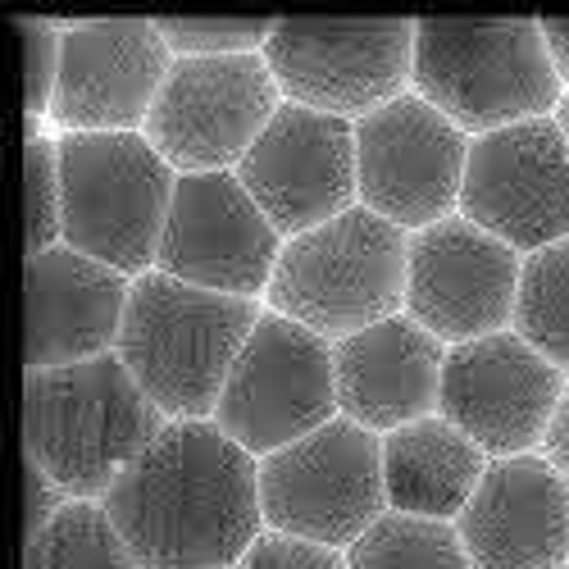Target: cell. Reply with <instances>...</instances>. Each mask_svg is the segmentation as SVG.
Instances as JSON below:
<instances>
[{
	"label": "cell",
	"mask_w": 569,
	"mask_h": 569,
	"mask_svg": "<svg viewBox=\"0 0 569 569\" xmlns=\"http://www.w3.org/2000/svg\"><path fill=\"white\" fill-rule=\"evenodd\" d=\"M101 506L147 569H237L264 533L260 460L214 419H169Z\"/></svg>",
	"instance_id": "cell-1"
},
{
	"label": "cell",
	"mask_w": 569,
	"mask_h": 569,
	"mask_svg": "<svg viewBox=\"0 0 569 569\" xmlns=\"http://www.w3.org/2000/svg\"><path fill=\"white\" fill-rule=\"evenodd\" d=\"M164 429L169 415L114 351L23 373V460L56 479L69 501H106Z\"/></svg>",
	"instance_id": "cell-2"
},
{
	"label": "cell",
	"mask_w": 569,
	"mask_h": 569,
	"mask_svg": "<svg viewBox=\"0 0 569 569\" xmlns=\"http://www.w3.org/2000/svg\"><path fill=\"white\" fill-rule=\"evenodd\" d=\"M264 306L192 288L160 269L132 278L114 356L169 419H214Z\"/></svg>",
	"instance_id": "cell-3"
},
{
	"label": "cell",
	"mask_w": 569,
	"mask_h": 569,
	"mask_svg": "<svg viewBox=\"0 0 569 569\" xmlns=\"http://www.w3.org/2000/svg\"><path fill=\"white\" fill-rule=\"evenodd\" d=\"M410 91L465 137L551 119L565 101L542 19H419Z\"/></svg>",
	"instance_id": "cell-4"
},
{
	"label": "cell",
	"mask_w": 569,
	"mask_h": 569,
	"mask_svg": "<svg viewBox=\"0 0 569 569\" xmlns=\"http://www.w3.org/2000/svg\"><path fill=\"white\" fill-rule=\"evenodd\" d=\"M406 278L410 232L356 206L282 242L264 310L315 328L328 342H342L406 310Z\"/></svg>",
	"instance_id": "cell-5"
},
{
	"label": "cell",
	"mask_w": 569,
	"mask_h": 569,
	"mask_svg": "<svg viewBox=\"0 0 569 569\" xmlns=\"http://www.w3.org/2000/svg\"><path fill=\"white\" fill-rule=\"evenodd\" d=\"M64 247L128 278L156 269L178 169L147 132H69L60 137Z\"/></svg>",
	"instance_id": "cell-6"
},
{
	"label": "cell",
	"mask_w": 569,
	"mask_h": 569,
	"mask_svg": "<svg viewBox=\"0 0 569 569\" xmlns=\"http://www.w3.org/2000/svg\"><path fill=\"white\" fill-rule=\"evenodd\" d=\"M282 101L369 119L415 87L410 19H278L264 46Z\"/></svg>",
	"instance_id": "cell-7"
},
{
	"label": "cell",
	"mask_w": 569,
	"mask_h": 569,
	"mask_svg": "<svg viewBox=\"0 0 569 569\" xmlns=\"http://www.w3.org/2000/svg\"><path fill=\"white\" fill-rule=\"evenodd\" d=\"M260 506L264 529L347 551L388 515L383 438L338 415L260 460Z\"/></svg>",
	"instance_id": "cell-8"
},
{
	"label": "cell",
	"mask_w": 569,
	"mask_h": 569,
	"mask_svg": "<svg viewBox=\"0 0 569 569\" xmlns=\"http://www.w3.org/2000/svg\"><path fill=\"white\" fill-rule=\"evenodd\" d=\"M333 419H338L333 342L288 315L264 310L228 373L214 423L237 447H247L256 460H264Z\"/></svg>",
	"instance_id": "cell-9"
},
{
	"label": "cell",
	"mask_w": 569,
	"mask_h": 569,
	"mask_svg": "<svg viewBox=\"0 0 569 569\" xmlns=\"http://www.w3.org/2000/svg\"><path fill=\"white\" fill-rule=\"evenodd\" d=\"M278 110L282 91L264 56L173 60L141 132L178 173H228Z\"/></svg>",
	"instance_id": "cell-10"
},
{
	"label": "cell",
	"mask_w": 569,
	"mask_h": 569,
	"mask_svg": "<svg viewBox=\"0 0 569 569\" xmlns=\"http://www.w3.org/2000/svg\"><path fill=\"white\" fill-rule=\"evenodd\" d=\"M469 141L447 114L406 91L356 123L360 206L406 232L460 214Z\"/></svg>",
	"instance_id": "cell-11"
},
{
	"label": "cell",
	"mask_w": 569,
	"mask_h": 569,
	"mask_svg": "<svg viewBox=\"0 0 569 569\" xmlns=\"http://www.w3.org/2000/svg\"><path fill=\"white\" fill-rule=\"evenodd\" d=\"M282 242L288 237L269 223L237 169L178 173L156 269L206 292L260 301L273 282Z\"/></svg>",
	"instance_id": "cell-12"
},
{
	"label": "cell",
	"mask_w": 569,
	"mask_h": 569,
	"mask_svg": "<svg viewBox=\"0 0 569 569\" xmlns=\"http://www.w3.org/2000/svg\"><path fill=\"white\" fill-rule=\"evenodd\" d=\"M460 214L519 256L569 242V141L556 114L469 141Z\"/></svg>",
	"instance_id": "cell-13"
},
{
	"label": "cell",
	"mask_w": 569,
	"mask_h": 569,
	"mask_svg": "<svg viewBox=\"0 0 569 569\" xmlns=\"http://www.w3.org/2000/svg\"><path fill=\"white\" fill-rule=\"evenodd\" d=\"M64 51L51 119L69 132H141L173 69L156 19H60Z\"/></svg>",
	"instance_id": "cell-14"
},
{
	"label": "cell",
	"mask_w": 569,
	"mask_h": 569,
	"mask_svg": "<svg viewBox=\"0 0 569 569\" xmlns=\"http://www.w3.org/2000/svg\"><path fill=\"white\" fill-rule=\"evenodd\" d=\"M525 256L483 232L465 214H451L423 232H410L406 315L447 347L506 333L515 323Z\"/></svg>",
	"instance_id": "cell-15"
},
{
	"label": "cell",
	"mask_w": 569,
	"mask_h": 569,
	"mask_svg": "<svg viewBox=\"0 0 569 569\" xmlns=\"http://www.w3.org/2000/svg\"><path fill=\"white\" fill-rule=\"evenodd\" d=\"M565 383V369H556L515 328H506L479 342L447 347L438 415L451 419L492 460L533 456L547 438Z\"/></svg>",
	"instance_id": "cell-16"
},
{
	"label": "cell",
	"mask_w": 569,
	"mask_h": 569,
	"mask_svg": "<svg viewBox=\"0 0 569 569\" xmlns=\"http://www.w3.org/2000/svg\"><path fill=\"white\" fill-rule=\"evenodd\" d=\"M237 178L282 237H301L360 206L356 123L282 101Z\"/></svg>",
	"instance_id": "cell-17"
},
{
	"label": "cell",
	"mask_w": 569,
	"mask_h": 569,
	"mask_svg": "<svg viewBox=\"0 0 569 569\" xmlns=\"http://www.w3.org/2000/svg\"><path fill=\"white\" fill-rule=\"evenodd\" d=\"M132 278L73 247H51L23 264V360L28 369H64L110 356L128 315Z\"/></svg>",
	"instance_id": "cell-18"
},
{
	"label": "cell",
	"mask_w": 569,
	"mask_h": 569,
	"mask_svg": "<svg viewBox=\"0 0 569 569\" xmlns=\"http://www.w3.org/2000/svg\"><path fill=\"white\" fill-rule=\"evenodd\" d=\"M456 529L473 569H560L569 565V479L538 451L492 460Z\"/></svg>",
	"instance_id": "cell-19"
},
{
	"label": "cell",
	"mask_w": 569,
	"mask_h": 569,
	"mask_svg": "<svg viewBox=\"0 0 569 569\" xmlns=\"http://www.w3.org/2000/svg\"><path fill=\"white\" fill-rule=\"evenodd\" d=\"M333 365L338 415L378 438L429 419L442 406L447 342L415 323L406 310L333 342Z\"/></svg>",
	"instance_id": "cell-20"
},
{
	"label": "cell",
	"mask_w": 569,
	"mask_h": 569,
	"mask_svg": "<svg viewBox=\"0 0 569 569\" xmlns=\"http://www.w3.org/2000/svg\"><path fill=\"white\" fill-rule=\"evenodd\" d=\"M488 465L492 456L473 438H465L451 419L429 415L419 423H406L383 438L388 510L456 525L469 497L479 492Z\"/></svg>",
	"instance_id": "cell-21"
},
{
	"label": "cell",
	"mask_w": 569,
	"mask_h": 569,
	"mask_svg": "<svg viewBox=\"0 0 569 569\" xmlns=\"http://www.w3.org/2000/svg\"><path fill=\"white\" fill-rule=\"evenodd\" d=\"M23 569H147L101 501H69L23 542Z\"/></svg>",
	"instance_id": "cell-22"
},
{
	"label": "cell",
	"mask_w": 569,
	"mask_h": 569,
	"mask_svg": "<svg viewBox=\"0 0 569 569\" xmlns=\"http://www.w3.org/2000/svg\"><path fill=\"white\" fill-rule=\"evenodd\" d=\"M351 569H473L456 525L388 510L347 547Z\"/></svg>",
	"instance_id": "cell-23"
},
{
	"label": "cell",
	"mask_w": 569,
	"mask_h": 569,
	"mask_svg": "<svg viewBox=\"0 0 569 569\" xmlns=\"http://www.w3.org/2000/svg\"><path fill=\"white\" fill-rule=\"evenodd\" d=\"M515 333L569 373V242L525 256L515 301Z\"/></svg>",
	"instance_id": "cell-24"
},
{
	"label": "cell",
	"mask_w": 569,
	"mask_h": 569,
	"mask_svg": "<svg viewBox=\"0 0 569 569\" xmlns=\"http://www.w3.org/2000/svg\"><path fill=\"white\" fill-rule=\"evenodd\" d=\"M23 237L28 256L64 247V182H60V137H28L23 147Z\"/></svg>",
	"instance_id": "cell-25"
},
{
	"label": "cell",
	"mask_w": 569,
	"mask_h": 569,
	"mask_svg": "<svg viewBox=\"0 0 569 569\" xmlns=\"http://www.w3.org/2000/svg\"><path fill=\"white\" fill-rule=\"evenodd\" d=\"M173 60H223V56H264L273 37L269 19H156Z\"/></svg>",
	"instance_id": "cell-26"
},
{
	"label": "cell",
	"mask_w": 569,
	"mask_h": 569,
	"mask_svg": "<svg viewBox=\"0 0 569 569\" xmlns=\"http://www.w3.org/2000/svg\"><path fill=\"white\" fill-rule=\"evenodd\" d=\"M14 32L23 41V110L28 137L41 132V114H51L56 82H60V51H64V23L46 14H14Z\"/></svg>",
	"instance_id": "cell-27"
},
{
	"label": "cell",
	"mask_w": 569,
	"mask_h": 569,
	"mask_svg": "<svg viewBox=\"0 0 569 569\" xmlns=\"http://www.w3.org/2000/svg\"><path fill=\"white\" fill-rule=\"evenodd\" d=\"M237 569H351V565H347V551H338V547L264 529Z\"/></svg>",
	"instance_id": "cell-28"
},
{
	"label": "cell",
	"mask_w": 569,
	"mask_h": 569,
	"mask_svg": "<svg viewBox=\"0 0 569 569\" xmlns=\"http://www.w3.org/2000/svg\"><path fill=\"white\" fill-rule=\"evenodd\" d=\"M23 497H28V510H23V519H28L23 533H28V538H37V533L69 506L64 488H60L56 479H46V473H41L32 460H23Z\"/></svg>",
	"instance_id": "cell-29"
},
{
	"label": "cell",
	"mask_w": 569,
	"mask_h": 569,
	"mask_svg": "<svg viewBox=\"0 0 569 569\" xmlns=\"http://www.w3.org/2000/svg\"><path fill=\"white\" fill-rule=\"evenodd\" d=\"M538 456L560 473V479H569V383H565V392L556 401V415L547 423V438H542Z\"/></svg>",
	"instance_id": "cell-30"
},
{
	"label": "cell",
	"mask_w": 569,
	"mask_h": 569,
	"mask_svg": "<svg viewBox=\"0 0 569 569\" xmlns=\"http://www.w3.org/2000/svg\"><path fill=\"white\" fill-rule=\"evenodd\" d=\"M542 37H547V51H551V64L569 91V19H542Z\"/></svg>",
	"instance_id": "cell-31"
},
{
	"label": "cell",
	"mask_w": 569,
	"mask_h": 569,
	"mask_svg": "<svg viewBox=\"0 0 569 569\" xmlns=\"http://www.w3.org/2000/svg\"><path fill=\"white\" fill-rule=\"evenodd\" d=\"M556 123H560V132H565V141H569V91H565V101H560V110H556Z\"/></svg>",
	"instance_id": "cell-32"
},
{
	"label": "cell",
	"mask_w": 569,
	"mask_h": 569,
	"mask_svg": "<svg viewBox=\"0 0 569 569\" xmlns=\"http://www.w3.org/2000/svg\"><path fill=\"white\" fill-rule=\"evenodd\" d=\"M560 569H569V565H560Z\"/></svg>",
	"instance_id": "cell-33"
}]
</instances>
